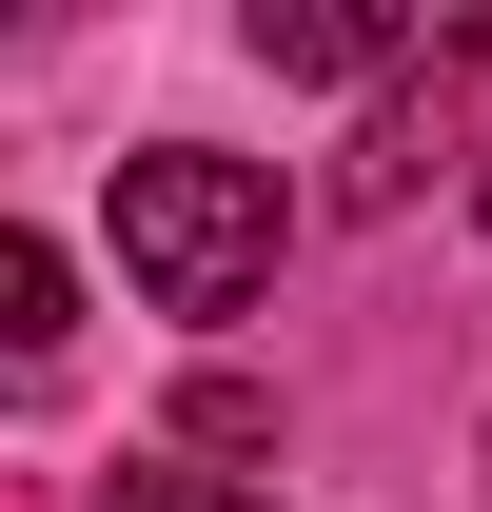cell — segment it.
<instances>
[{
	"label": "cell",
	"mask_w": 492,
	"mask_h": 512,
	"mask_svg": "<svg viewBox=\"0 0 492 512\" xmlns=\"http://www.w3.org/2000/svg\"><path fill=\"white\" fill-rule=\"evenodd\" d=\"M119 276L158 316H237L256 276H276V178L256 158H197V138L119 158Z\"/></svg>",
	"instance_id": "1"
},
{
	"label": "cell",
	"mask_w": 492,
	"mask_h": 512,
	"mask_svg": "<svg viewBox=\"0 0 492 512\" xmlns=\"http://www.w3.org/2000/svg\"><path fill=\"white\" fill-rule=\"evenodd\" d=\"M60 335H79V276H60L40 237H0V394H40V375H60Z\"/></svg>",
	"instance_id": "2"
},
{
	"label": "cell",
	"mask_w": 492,
	"mask_h": 512,
	"mask_svg": "<svg viewBox=\"0 0 492 512\" xmlns=\"http://www.w3.org/2000/svg\"><path fill=\"white\" fill-rule=\"evenodd\" d=\"M256 60H276V79H374L394 20H374V0H296V20H256Z\"/></svg>",
	"instance_id": "3"
},
{
	"label": "cell",
	"mask_w": 492,
	"mask_h": 512,
	"mask_svg": "<svg viewBox=\"0 0 492 512\" xmlns=\"http://www.w3.org/2000/svg\"><path fill=\"white\" fill-rule=\"evenodd\" d=\"M99 512H276V493H256V473H178V453H119Z\"/></svg>",
	"instance_id": "4"
},
{
	"label": "cell",
	"mask_w": 492,
	"mask_h": 512,
	"mask_svg": "<svg viewBox=\"0 0 492 512\" xmlns=\"http://www.w3.org/2000/svg\"><path fill=\"white\" fill-rule=\"evenodd\" d=\"M473 217H492V178H473Z\"/></svg>",
	"instance_id": "5"
}]
</instances>
